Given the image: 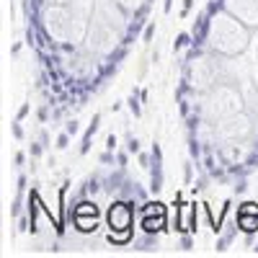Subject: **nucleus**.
<instances>
[{
    "label": "nucleus",
    "instance_id": "f257e3e1",
    "mask_svg": "<svg viewBox=\"0 0 258 258\" xmlns=\"http://www.w3.org/2000/svg\"><path fill=\"white\" fill-rule=\"evenodd\" d=\"M191 158L217 184L258 168V0H209L178 75Z\"/></svg>",
    "mask_w": 258,
    "mask_h": 258
},
{
    "label": "nucleus",
    "instance_id": "f03ea898",
    "mask_svg": "<svg viewBox=\"0 0 258 258\" xmlns=\"http://www.w3.org/2000/svg\"><path fill=\"white\" fill-rule=\"evenodd\" d=\"M155 0H26L28 47L47 96L83 106L140 39Z\"/></svg>",
    "mask_w": 258,
    "mask_h": 258
}]
</instances>
